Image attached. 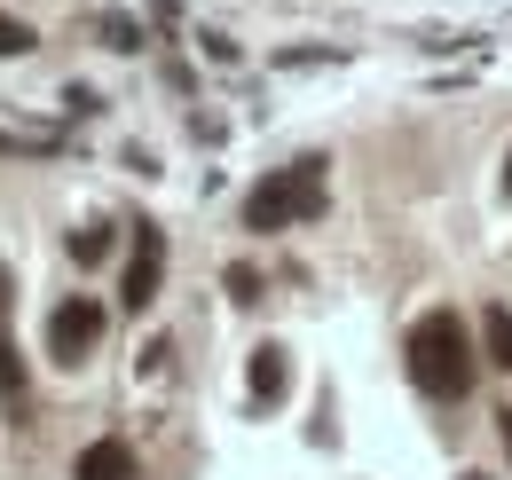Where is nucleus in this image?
Segmentation results:
<instances>
[{"label":"nucleus","instance_id":"nucleus-1","mask_svg":"<svg viewBox=\"0 0 512 480\" xmlns=\"http://www.w3.org/2000/svg\"><path fill=\"white\" fill-rule=\"evenodd\" d=\"M402 370L426 402H465L473 394V331L457 307H426L402 339Z\"/></svg>","mask_w":512,"mask_h":480},{"label":"nucleus","instance_id":"nucleus-2","mask_svg":"<svg viewBox=\"0 0 512 480\" xmlns=\"http://www.w3.org/2000/svg\"><path fill=\"white\" fill-rule=\"evenodd\" d=\"M316 213H323V158H300V166L268 174L253 197H245V229H253V237L300 229V221H316Z\"/></svg>","mask_w":512,"mask_h":480},{"label":"nucleus","instance_id":"nucleus-3","mask_svg":"<svg viewBox=\"0 0 512 480\" xmlns=\"http://www.w3.org/2000/svg\"><path fill=\"white\" fill-rule=\"evenodd\" d=\"M103 323H111V315H103V307L87 300V292L56 300V315H48V355L64 362V370H79V362H87L95 347H103Z\"/></svg>","mask_w":512,"mask_h":480},{"label":"nucleus","instance_id":"nucleus-4","mask_svg":"<svg viewBox=\"0 0 512 480\" xmlns=\"http://www.w3.org/2000/svg\"><path fill=\"white\" fill-rule=\"evenodd\" d=\"M158 284H166V229H134V252H127V284H119V300L142 315V307L158 300Z\"/></svg>","mask_w":512,"mask_h":480},{"label":"nucleus","instance_id":"nucleus-5","mask_svg":"<svg viewBox=\"0 0 512 480\" xmlns=\"http://www.w3.org/2000/svg\"><path fill=\"white\" fill-rule=\"evenodd\" d=\"M245 394H253V410H276L284 394H292V347L284 339H260L253 362H245Z\"/></svg>","mask_w":512,"mask_h":480},{"label":"nucleus","instance_id":"nucleus-6","mask_svg":"<svg viewBox=\"0 0 512 480\" xmlns=\"http://www.w3.org/2000/svg\"><path fill=\"white\" fill-rule=\"evenodd\" d=\"M0 402L16 425H32V378H24V355L8 339V268H0Z\"/></svg>","mask_w":512,"mask_h":480},{"label":"nucleus","instance_id":"nucleus-7","mask_svg":"<svg viewBox=\"0 0 512 480\" xmlns=\"http://www.w3.org/2000/svg\"><path fill=\"white\" fill-rule=\"evenodd\" d=\"M71 480H134V449L127 441H87L79 465H71Z\"/></svg>","mask_w":512,"mask_h":480},{"label":"nucleus","instance_id":"nucleus-8","mask_svg":"<svg viewBox=\"0 0 512 480\" xmlns=\"http://www.w3.org/2000/svg\"><path fill=\"white\" fill-rule=\"evenodd\" d=\"M481 347H489V370L512 378V307H481Z\"/></svg>","mask_w":512,"mask_h":480},{"label":"nucleus","instance_id":"nucleus-9","mask_svg":"<svg viewBox=\"0 0 512 480\" xmlns=\"http://www.w3.org/2000/svg\"><path fill=\"white\" fill-rule=\"evenodd\" d=\"M111 244H119V229L87 221V229H71V260H79V268H103V260H111Z\"/></svg>","mask_w":512,"mask_h":480},{"label":"nucleus","instance_id":"nucleus-10","mask_svg":"<svg viewBox=\"0 0 512 480\" xmlns=\"http://www.w3.org/2000/svg\"><path fill=\"white\" fill-rule=\"evenodd\" d=\"M95 32H103V48H119V56H134V48H142V24H134V16H119V8H111Z\"/></svg>","mask_w":512,"mask_h":480},{"label":"nucleus","instance_id":"nucleus-11","mask_svg":"<svg viewBox=\"0 0 512 480\" xmlns=\"http://www.w3.org/2000/svg\"><path fill=\"white\" fill-rule=\"evenodd\" d=\"M32 48H40V32H32L24 16H8V8H0V56H32Z\"/></svg>","mask_w":512,"mask_h":480},{"label":"nucleus","instance_id":"nucleus-12","mask_svg":"<svg viewBox=\"0 0 512 480\" xmlns=\"http://www.w3.org/2000/svg\"><path fill=\"white\" fill-rule=\"evenodd\" d=\"M229 300H237V307L260 300V276H253V268H229Z\"/></svg>","mask_w":512,"mask_h":480},{"label":"nucleus","instance_id":"nucleus-13","mask_svg":"<svg viewBox=\"0 0 512 480\" xmlns=\"http://www.w3.org/2000/svg\"><path fill=\"white\" fill-rule=\"evenodd\" d=\"M497 425H505V449H512V410H497Z\"/></svg>","mask_w":512,"mask_h":480},{"label":"nucleus","instance_id":"nucleus-14","mask_svg":"<svg viewBox=\"0 0 512 480\" xmlns=\"http://www.w3.org/2000/svg\"><path fill=\"white\" fill-rule=\"evenodd\" d=\"M505 197H512V158H505Z\"/></svg>","mask_w":512,"mask_h":480},{"label":"nucleus","instance_id":"nucleus-15","mask_svg":"<svg viewBox=\"0 0 512 480\" xmlns=\"http://www.w3.org/2000/svg\"><path fill=\"white\" fill-rule=\"evenodd\" d=\"M465 480H481V473H465Z\"/></svg>","mask_w":512,"mask_h":480}]
</instances>
